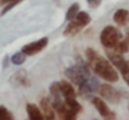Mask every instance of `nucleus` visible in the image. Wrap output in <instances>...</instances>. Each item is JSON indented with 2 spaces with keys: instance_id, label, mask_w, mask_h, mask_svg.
Here are the masks:
<instances>
[{
  "instance_id": "f257e3e1",
  "label": "nucleus",
  "mask_w": 129,
  "mask_h": 120,
  "mask_svg": "<svg viewBox=\"0 0 129 120\" xmlns=\"http://www.w3.org/2000/svg\"><path fill=\"white\" fill-rule=\"evenodd\" d=\"M86 59L89 63V66L93 69V71L103 80L108 83H117L119 80V74L115 69V66L110 63L109 59H105L100 56L94 49L88 48L85 51Z\"/></svg>"
},
{
  "instance_id": "f03ea898",
  "label": "nucleus",
  "mask_w": 129,
  "mask_h": 120,
  "mask_svg": "<svg viewBox=\"0 0 129 120\" xmlns=\"http://www.w3.org/2000/svg\"><path fill=\"white\" fill-rule=\"evenodd\" d=\"M65 75L69 80H72L78 88L85 84L90 78V66L84 61H78L75 65L68 68L65 70Z\"/></svg>"
},
{
  "instance_id": "7ed1b4c3",
  "label": "nucleus",
  "mask_w": 129,
  "mask_h": 120,
  "mask_svg": "<svg viewBox=\"0 0 129 120\" xmlns=\"http://www.w3.org/2000/svg\"><path fill=\"white\" fill-rule=\"evenodd\" d=\"M107 56L110 60V63L115 66V69H118L122 73L124 81L129 85V63L123 58V54H120L113 49L112 50L107 49Z\"/></svg>"
},
{
  "instance_id": "20e7f679",
  "label": "nucleus",
  "mask_w": 129,
  "mask_h": 120,
  "mask_svg": "<svg viewBox=\"0 0 129 120\" xmlns=\"http://www.w3.org/2000/svg\"><path fill=\"white\" fill-rule=\"evenodd\" d=\"M122 39L123 38H122V33L119 31V29L112 25L105 26L100 33V43L105 49H114L115 45Z\"/></svg>"
},
{
  "instance_id": "39448f33",
  "label": "nucleus",
  "mask_w": 129,
  "mask_h": 120,
  "mask_svg": "<svg viewBox=\"0 0 129 120\" xmlns=\"http://www.w3.org/2000/svg\"><path fill=\"white\" fill-rule=\"evenodd\" d=\"M99 94L103 99H107L112 103H118L120 99H123V93L115 88H113L109 84H102L99 85Z\"/></svg>"
},
{
  "instance_id": "423d86ee",
  "label": "nucleus",
  "mask_w": 129,
  "mask_h": 120,
  "mask_svg": "<svg viewBox=\"0 0 129 120\" xmlns=\"http://www.w3.org/2000/svg\"><path fill=\"white\" fill-rule=\"evenodd\" d=\"M91 103L94 105V108L96 109V111L99 113V115L104 119H115V113H113L109 106L107 105V103L100 99V98H93Z\"/></svg>"
},
{
  "instance_id": "0eeeda50",
  "label": "nucleus",
  "mask_w": 129,
  "mask_h": 120,
  "mask_svg": "<svg viewBox=\"0 0 129 120\" xmlns=\"http://www.w3.org/2000/svg\"><path fill=\"white\" fill-rule=\"evenodd\" d=\"M46 45H48V38H42V39L37 40V41H33V43H29V44L24 45L21 51L25 53L26 55H35V54L40 53L43 49H45Z\"/></svg>"
},
{
  "instance_id": "6e6552de",
  "label": "nucleus",
  "mask_w": 129,
  "mask_h": 120,
  "mask_svg": "<svg viewBox=\"0 0 129 120\" xmlns=\"http://www.w3.org/2000/svg\"><path fill=\"white\" fill-rule=\"evenodd\" d=\"M10 83L14 86H21V88L30 86V79H29V76H28L25 70H19L18 73H15L10 78Z\"/></svg>"
},
{
  "instance_id": "1a4fd4ad",
  "label": "nucleus",
  "mask_w": 129,
  "mask_h": 120,
  "mask_svg": "<svg viewBox=\"0 0 129 120\" xmlns=\"http://www.w3.org/2000/svg\"><path fill=\"white\" fill-rule=\"evenodd\" d=\"M40 110L44 115V119L53 120L55 118V110L53 108V103L49 98H42L40 99Z\"/></svg>"
},
{
  "instance_id": "9d476101",
  "label": "nucleus",
  "mask_w": 129,
  "mask_h": 120,
  "mask_svg": "<svg viewBox=\"0 0 129 120\" xmlns=\"http://www.w3.org/2000/svg\"><path fill=\"white\" fill-rule=\"evenodd\" d=\"M58 84H59V89H60L63 98H77L75 89L69 81L61 80V81H58Z\"/></svg>"
},
{
  "instance_id": "9b49d317",
  "label": "nucleus",
  "mask_w": 129,
  "mask_h": 120,
  "mask_svg": "<svg viewBox=\"0 0 129 120\" xmlns=\"http://www.w3.org/2000/svg\"><path fill=\"white\" fill-rule=\"evenodd\" d=\"M26 113H28V116L29 119L31 120H42L44 119V115L40 110V106H38L37 104H26Z\"/></svg>"
},
{
  "instance_id": "f8f14e48",
  "label": "nucleus",
  "mask_w": 129,
  "mask_h": 120,
  "mask_svg": "<svg viewBox=\"0 0 129 120\" xmlns=\"http://www.w3.org/2000/svg\"><path fill=\"white\" fill-rule=\"evenodd\" d=\"M113 19H114V21H115L118 25L123 26V25H125V24L128 23L129 11L127 10V9H119V10H117V11L114 13Z\"/></svg>"
},
{
  "instance_id": "ddd939ff",
  "label": "nucleus",
  "mask_w": 129,
  "mask_h": 120,
  "mask_svg": "<svg viewBox=\"0 0 129 120\" xmlns=\"http://www.w3.org/2000/svg\"><path fill=\"white\" fill-rule=\"evenodd\" d=\"M82 29L83 28H85L86 25H89L90 24V21H91V19H90V15L86 13V11H79L77 15H75V18L73 19Z\"/></svg>"
},
{
  "instance_id": "4468645a",
  "label": "nucleus",
  "mask_w": 129,
  "mask_h": 120,
  "mask_svg": "<svg viewBox=\"0 0 129 120\" xmlns=\"http://www.w3.org/2000/svg\"><path fill=\"white\" fill-rule=\"evenodd\" d=\"M80 30H82V28H80L74 20H70L69 24H68V26H67L65 30H64V36H74V35H77Z\"/></svg>"
},
{
  "instance_id": "2eb2a0df",
  "label": "nucleus",
  "mask_w": 129,
  "mask_h": 120,
  "mask_svg": "<svg viewBox=\"0 0 129 120\" xmlns=\"http://www.w3.org/2000/svg\"><path fill=\"white\" fill-rule=\"evenodd\" d=\"M26 56H28V55H26L25 53H23V51H18V53H15V54L11 56L10 61H11L14 65H21V64L25 63Z\"/></svg>"
},
{
  "instance_id": "dca6fc26",
  "label": "nucleus",
  "mask_w": 129,
  "mask_h": 120,
  "mask_svg": "<svg viewBox=\"0 0 129 120\" xmlns=\"http://www.w3.org/2000/svg\"><path fill=\"white\" fill-rule=\"evenodd\" d=\"M79 4L78 3H74V4H72L70 6H69V9H68V11H67V15H65V19L68 20V21H70V20H73L74 18H75V15L79 13Z\"/></svg>"
},
{
  "instance_id": "f3484780",
  "label": "nucleus",
  "mask_w": 129,
  "mask_h": 120,
  "mask_svg": "<svg viewBox=\"0 0 129 120\" xmlns=\"http://www.w3.org/2000/svg\"><path fill=\"white\" fill-rule=\"evenodd\" d=\"M113 50H115V51H118V53H120V54H125V53L129 51L128 43H127L125 40H120V41L115 45V48H114Z\"/></svg>"
},
{
  "instance_id": "a211bd4d",
  "label": "nucleus",
  "mask_w": 129,
  "mask_h": 120,
  "mask_svg": "<svg viewBox=\"0 0 129 120\" xmlns=\"http://www.w3.org/2000/svg\"><path fill=\"white\" fill-rule=\"evenodd\" d=\"M13 119H14L13 114L5 106L0 105V120H13Z\"/></svg>"
},
{
  "instance_id": "6ab92c4d",
  "label": "nucleus",
  "mask_w": 129,
  "mask_h": 120,
  "mask_svg": "<svg viewBox=\"0 0 129 120\" xmlns=\"http://www.w3.org/2000/svg\"><path fill=\"white\" fill-rule=\"evenodd\" d=\"M21 0H16V1H11V3H9V4H6V5H4V9L1 10V15H5L8 11H10L15 5H18L19 3H20Z\"/></svg>"
},
{
  "instance_id": "aec40b11",
  "label": "nucleus",
  "mask_w": 129,
  "mask_h": 120,
  "mask_svg": "<svg viewBox=\"0 0 129 120\" xmlns=\"http://www.w3.org/2000/svg\"><path fill=\"white\" fill-rule=\"evenodd\" d=\"M88 5L91 8V9H96L100 4H102V0H86Z\"/></svg>"
},
{
  "instance_id": "412c9836",
  "label": "nucleus",
  "mask_w": 129,
  "mask_h": 120,
  "mask_svg": "<svg viewBox=\"0 0 129 120\" xmlns=\"http://www.w3.org/2000/svg\"><path fill=\"white\" fill-rule=\"evenodd\" d=\"M11 1H16V0H0V6H4V5L11 3Z\"/></svg>"
},
{
  "instance_id": "4be33fe9",
  "label": "nucleus",
  "mask_w": 129,
  "mask_h": 120,
  "mask_svg": "<svg viewBox=\"0 0 129 120\" xmlns=\"http://www.w3.org/2000/svg\"><path fill=\"white\" fill-rule=\"evenodd\" d=\"M125 41H127V43H128V45H129V33H127V35H125Z\"/></svg>"
},
{
  "instance_id": "5701e85b",
  "label": "nucleus",
  "mask_w": 129,
  "mask_h": 120,
  "mask_svg": "<svg viewBox=\"0 0 129 120\" xmlns=\"http://www.w3.org/2000/svg\"><path fill=\"white\" fill-rule=\"evenodd\" d=\"M128 63H129V61H128Z\"/></svg>"
}]
</instances>
